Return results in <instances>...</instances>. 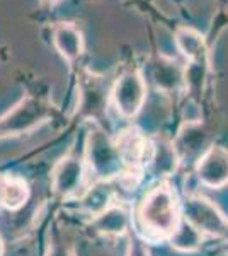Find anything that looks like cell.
Wrapping results in <instances>:
<instances>
[{
	"mask_svg": "<svg viewBox=\"0 0 228 256\" xmlns=\"http://www.w3.org/2000/svg\"><path fill=\"white\" fill-rule=\"evenodd\" d=\"M92 226L106 236H123L130 229V214L123 207H107L94 217Z\"/></svg>",
	"mask_w": 228,
	"mask_h": 256,
	"instance_id": "cell-11",
	"label": "cell"
},
{
	"mask_svg": "<svg viewBox=\"0 0 228 256\" xmlns=\"http://www.w3.org/2000/svg\"><path fill=\"white\" fill-rule=\"evenodd\" d=\"M46 2H56V0H46Z\"/></svg>",
	"mask_w": 228,
	"mask_h": 256,
	"instance_id": "cell-20",
	"label": "cell"
},
{
	"mask_svg": "<svg viewBox=\"0 0 228 256\" xmlns=\"http://www.w3.org/2000/svg\"><path fill=\"white\" fill-rule=\"evenodd\" d=\"M171 244L174 250L184 251V253H191V251H196L201 246L203 241V232L198 227H194L189 220L181 218L179 226H177L176 232L171 238Z\"/></svg>",
	"mask_w": 228,
	"mask_h": 256,
	"instance_id": "cell-15",
	"label": "cell"
},
{
	"mask_svg": "<svg viewBox=\"0 0 228 256\" xmlns=\"http://www.w3.org/2000/svg\"><path fill=\"white\" fill-rule=\"evenodd\" d=\"M206 72H208V60H194L184 67V86L193 96H200L205 88Z\"/></svg>",
	"mask_w": 228,
	"mask_h": 256,
	"instance_id": "cell-17",
	"label": "cell"
},
{
	"mask_svg": "<svg viewBox=\"0 0 228 256\" xmlns=\"http://www.w3.org/2000/svg\"><path fill=\"white\" fill-rule=\"evenodd\" d=\"M85 159L90 172L97 180H111L123 169V158L119 154L118 144H114L113 138L95 123H92L87 132Z\"/></svg>",
	"mask_w": 228,
	"mask_h": 256,
	"instance_id": "cell-2",
	"label": "cell"
},
{
	"mask_svg": "<svg viewBox=\"0 0 228 256\" xmlns=\"http://www.w3.org/2000/svg\"><path fill=\"white\" fill-rule=\"evenodd\" d=\"M84 181V160L77 156H65L56 162L51 172L53 192L60 196H70Z\"/></svg>",
	"mask_w": 228,
	"mask_h": 256,
	"instance_id": "cell-7",
	"label": "cell"
},
{
	"mask_svg": "<svg viewBox=\"0 0 228 256\" xmlns=\"http://www.w3.org/2000/svg\"><path fill=\"white\" fill-rule=\"evenodd\" d=\"M3 251H5V244H3V239L0 236V256H3Z\"/></svg>",
	"mask_w": 228,
	"mask_h": 256,
	"instance_id": "cell-19",
	"label": "cell"
},
{
	"mask_svg": "<svg viewBox=\"0 0 228 256\" xmlns=\"http://www.w3.org/2000/svg\"><path fill=\"white\" fill-rule=\"evenodd\" d=\"M147 99V82L142 74L124 72L113 88V102L123 118H135Z\"/></svg>",
	"mask_w": 228,
	"mask_h": 256,
	"instance_id": "cell-4",
	"label": "cell"
},
{
	"mask_svg": "<svg viewBox=\"0 0 228 256\" xmlns=\"http://www.w3.org/2000/svg\"><path fill=\"white\" fill-rule=\"evenodd\" d=\"M205 146L206 135L200 128V125H184V128L179 132L176 144H174L179 159L184 158V156H193L194 152H200Z\"/></svg>",
	"mask_w": 228,
	"mask_h": 256,
	"instance_id": "cell-16",
	"label": "cell"
},
{
	"mask_svg": "<svg viewBox=\"0 0 228 256\" xmlns=\"http://www.w3.org/2000/svg\"><path fill=\"white\" fill-rule=\"evenodd\" d=\"M29 200V186L17 176H0V207L19 210Z\"/></svg>",
	"mask_w": 228,
	"mask_h": 256,
	"instance_id": "cell-12",
	"label": "cell"
},
{
	"mask_svg": "<svg viewBox=\"0 0 228 256\" xmlns=\"http://www.w3.org/2000/svg\"><path fill=\"white\" fill-rule=\"evenodd\" d=\"M176 44L179 52L186 56L189 62L194 60H208V50L203 34L191 28H181L176 32Z\"/></svg>",
	"mask_w": 228,
	"mask_h": 256,
	"instance_id": "cell-13",
	"label": "cell"
},
{
	"mask_svg": "<svg viewBox=\"0 0 228 256\" xmlns=\"http://www.w3.org/2000/svg\"><path fill=\"white\" fill-rule=\"evenodd\" d=\"M138 218L148 232L157 238H171L181 222V207L171 186L153 188L140 207Z\"/></svg>",
	"mask_w": 228,
	"mask_h": 256,
	"instance_id": "cell-1",
	"label": "cell"
},
{
	"mask_svg": "<svg viewBox=\"0 0 228 256\" xmlns=\"http://www.w3.org/2000/svg\"><path fill=\"white\" fill-rule=\"evenodd\" d=\"M49 108L36 99H24L0 120V135L26 134L48 118Z\"/></svg>",
	"mask_w": 228,
	"mask_h": 256,
	"instance_id": "cell-5",
	"label": "cell"
},
{
	"mask_svg": "<svg viewBox=\"0 0 228 256\" xmlns=\"http://www.w3.org/2000/svg\"><path fill=\"white\" fill-rule=\"evenodd\" d=\"M196 174L205 186L223 188L228 183V150L220 146L208 147L198 162Z\"/></svg>",
	"mask_w": 228,
	"mask_h": 256,
	"instance_id": "cell-6",
	"label": "cell"
},
{
	"mask_svg": "<svg viewBox=\"0 0 228 256\" xmlns=\"http://www.w3.org/2000/svg\"><path fill=\"white\" fill-rule=\"evenodd\" d=\"M184 218L189 220L201 232H208L213 236L228 238V218L205 196H188L182 205Z\"/></svg>",
	"mask_w": 228,
	"mask_h": 256,
	"instance_id": "cell-3",
	"label": "cell"
},
{
	"mask_svg": "<svg viewBox=\"0 0 228 256\" xmlns=\"http://www.w3.org/2000/svg\"><path fill=\"white\" fill-rule=\"evenodd\" d=\"M153 144V154L150 164L155 169L157 174H172L179 164V156L176 152L174 144L165 138H157Z\"/></svg>",
	"mask_w": 228,
	"mask_h": 256,
	"instance_id": "cell-14",
	"label": "cell"
},
{
	"mask_svg": "<svg viewBox=\"0 0 228 256\" xmlns=\"http://www.w3.org/2000/svg\"><path fill=\"white\" fill-rule=\"evenodd\" d=\"M53 43H55L58 53L68 62L80 58L84 53V36L72 22H63L56 26L55 32H53Z\"/></svg>",
	"mask_w": 228,
	"mask_h": 256,
	"instance_id": "cell-10",
	"label": "cell"
},
{
	"mask_svg": "<svg viewBox=\"0 0 228 256\" xmlns=\"http://www.w3.org/2000/svg\"><path fill=\"white\" fill-rule=\"evenodd\" d=\"M118 148L123 162H128L130 166H138L145 159H147V162L152 160L153 144L148 142L136 128H130L124 132L118 142Z\"/></svg>",
	"mask_w": 228,
	"mask_h": 256,
	"instance_id": "cell-9",
	"label": "cell"
},
{
	"mask_svg": "<svg viewBox=\"0 0 228 256\" xmlns=\"http://www.w3.org/2000/svg\"><path fill=\"white\" fill-rule=\"evenodd\" d=\"M150 77L162 92H176L184 86V68L177 62L157 56L150 64Z\"/></svg>",
	"mask_w": 228,
	"mask_h": 256,
	"instance_id": "cell-8",
	"label": "cell"
},
{
	"mask_svg": "<svg viewBox=\"0 0 228 256\" xmlns=\"http://www.w3.org/2000/svg\"><path fill=\"white\" fill-rule=\"evenodd\" d=\"M126 256H150V251H148L143 239H140L136 234H131Z\"/></svg>",
	"mask_w": 228,
	"mask_h": 256,
	"instance_id": "cell-18",
	"label": "cell"
}]
</instances>
